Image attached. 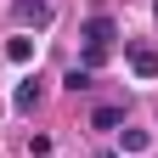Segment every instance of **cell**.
<instances>
[{
  "label": "cell",
  "instance_id": "6da1fadb",
  "mask_svg": "<svg viewBox=\"0 0 158 158\" xmlns=\"http://www.w3.org/2000/svg\"><path fill=\"white\" fill-rule=\"evenodd\" d=\"M11 11H17V23H23V28H28V23H34V28L51 23V0H17Z\"/></svg>",
  "mask_w": 158,
  "mask_h": 158
},
{
  "label": "cell",
  "instance_id": "7a4b0ae2",
  "mask_svg": "<svg viewBox=\"0 0 158 158\" xmlns=\"http://www.w3.org/2000/svg\"><path fill=\"white\" fill-rule=\"evenodd\" d=\"M124 56H130V68H135V79H158V51H152V45H130Z\"/></svg>",
  "mask_w": 158,
  "mask_h": 158
},
{
  "label": "cell",
  "instance_id": "3957f363",
  "mask_svg": "<svg viewBox=\"0 0 158 158\" xmlns=\"http://www.w3.org/2000/svg\"><path fill=\"white\" fill-rule=\"evenodd\" d=\"M40 107V79H17V90H11V113H34Z\"/></svg>",
  "mask_w": 158,
  "mask_h": 158
},
{
  "label": "cell",
  "instance_id": "277c9868",
  "mask_svg": "<svg viewBox=\"0 0 158 158\" xmlns=\"http://www.w3.org/2000/svg\"><path fill=\"white\" fill-rule=\"evenodd\" d=\"M107 40H113V17H102V11L85 17V45H107Z\"/></svg>",
  "mask_w": 158,
  "mask_h": 158
},
{
  "label": "cell",
  "instance_id": "5b68a950",
  "mask_svg": "<svg viewBox=\"0 0 158 158\" xmlns=\"http://www.w3.org/2000/svg\"><path fill=\"white\" fill-rule=\"evenodd\" d=\"M124 124V107H96L90 113V130H118Z\"/></svg>",
  "mask_w": 158,
  "mask_h": 158
},
{
  "label": "cell",
  "instance_id": "8992f818",
  "mask_svg": "<svg viewBox=\"0 0 158 158\" xmlns=\"http://www.w3.org/2000/svg\"><path fill=\"white\" fill-rule=\"evenodd\" d=\"M6 56H11V62H34V40H28V34H17L11 45H6Z\"/></svg>",
  "mask_w": 158,
  "mask_h": 158
},
{
  "label": "cell",
  "instance_id": "52a82bcc",
  "mask_svg": "<svg viewBox=\"0 0 158 158\" xmlns=\"http://www.w3.org/2000/svg\"><path fill=\"white\" fill-rule=\"evenodd\" d=\"M118 141H124V152H147L152 135H147V130H118Z\"/></svg>",
  "mask_w": 158,
  "mask_h": 158
},
{
  "label": "cell",
  "instance_id": "ba28073f",
  "mask_svg": "<svg viewBox=\"0 0 158 158\" xmlns=\"http://www.w3.org/2000/svg\"><path fill=\"white\" fill-rule=\"evenodd\" d=\"M62 85L79 96V90H90V85H96V73H90V68H68V79H62Z\"/></svg>",
  "mask_w": 158,
  "mask_h": 158
},
{
  "label": "cell",
  "instance_id": "9c48e42d",
  "mask_svg": "<svg viewBox=\"0 0 158 158\" xmlns=\"http://www.w3.org/2000/svg\"><path fill=\"white\" fill-rule=\"evenodd\" d=\"M102 62H107V45H85V62H79V68H90V73H96Z\"/></svg>",
  "mask_w": 158,
  "mask_h": 158
},
{
  "label": "cell",
  "instance_id": "30bf717a",
  "mask_svg": "<svg viewBox=\"0 0 158 158\" xmlns=\"http://www.w3.org/2000/svg\"><path fill=\"white\" fill-rule=\"evenodd\" d=\"M152 17H158V0H152Z\"/></svg>",
  "mask_w": 158,
  "mask_h": 158
}]
</instances>
